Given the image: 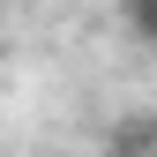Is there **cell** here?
<instances>
[{"instance_id":"1","label":"cell","mask_w":157,"mask_h":157,"mask_svg":"<svg viewBox=\"0 0 157 157\" xmlns=\"http://www.w3.org/2000/svg\"><path fill=\"white\" fill-rule=\"evenodd\" d=\"M120 30L135 37V45L157 52V0H120Z\"/></svg>"}]
</instances>
